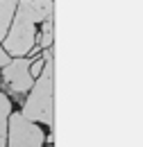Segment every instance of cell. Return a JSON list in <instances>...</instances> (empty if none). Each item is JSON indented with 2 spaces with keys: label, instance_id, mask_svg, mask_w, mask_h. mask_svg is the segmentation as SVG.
<instances>
[{
  "label": "cell",
  "instance_id": "obj_4",
  "mask_svg": "<svg viewBox=\"0 0 143 147\" xmlns=\"http://www.w3.org/2000/svg\"><path fill=\"white\" fill-rule=\"evenodd\" d=\"M2 84L14 93V95H23L34 86V77L30 75V59L18 57L14 61H9L2 68Z\"/></svg>",
  "mask_w": 143,
  "mask_h": 147
},
{
  "label": "cell",
  "instance_id": "obj_7",
  "mask_svg": "<svg viewBox=\"0 0 143 147\" xmlns=\"http://www.w3.org/2000/svg\"><path fill=\"white\" fill-rule=\"evenodd\" d=\"M52 30H54V25H52V16L50 18H46V23H43V32L39 34V48H50L52 45V38H54V34H52Z\"/></svg>",
  "mask_w": 143,
  "mask_h": 147
},
{
  "label": "cell",
  "instance_id": "obj_8",
  "mask_svg": "<svg viewBox=\"0 0 143 147\" xmlns=\"http://www.w3.org/2000/svg\"><path fill=\"white\" fill-rule=\"evenodd\" d=\"M43 66H46V57H39L34 63H30V75H32V77H39L41 70H43Z\"/></svg>",
  "mask_w": 143,
  "mask_h": 147
},
{
  "label": "cell",
  "instance_id": "obj_9",
  "mask_svg": "<svg viewBox=\"0 0 143 147\" xmlns=\"http://www.w3.org/2000/svg\"><path fill=\"white\" fill-rule=\"evenodd\" d=\"M7 63H9V61H7V52H5L2 48H0V68H5Z\"/></svg>",
  "mask_w": 143,
  "mask_h": 147
},
{
  "label": "cell",
  "instance_id": "obj_3",
  "mask_svg": "<svg viewBox=\"0 0 143 147\" xmlns=\"http://www.w3.org/2000/svg\"><path fill=\"white\" fill-rule=\"evenodd\" d=\"M9 147H43V131L20 113L9 115Z\"/></svg>",
  "mask_w": 143,
  "mask_h": 147
},
{
  "label": "cell",
  "instance_id": "obj_10",
  "mask_svg": "<svg viewBox=\"0 0 143 147\" xmlns=\"http://www.w3.org/2000/svg\"><path fill=\"white\" fill-rule=\"evenodd\" d=\"M0 147H7V136L5 134H0Z\"/></svg>",
  "mask_w": 143,
  "mask_h": 147
},
{
  "label": "cell",
  "instance_id": "obj_2",
  "mask_svg": "<svg viewBox=\"0 0 143 147\" xmlns=\"http://www.w3.org/2000/svg\"><path fill=\"white\" fill-rule=\"evenodd\" d=\"M46 66L30 88V97L23 104V118L30 122H43L52 127V84H54V52L52 48L46 50Z\"/></svg>",
  "mask_w": 143,
  "mask_h": 147
},
{
  "label": "cell",
  "instance_id": "obj_1",
  "mask_svg": "<svg viewBox=\"0 0 143 147\" xmlns=\"http://www.w3.org/2000/svg\"><path fill=\"white\" fill-rule=\"evenodd\" d=\"M54 9L52 0H20L16 14L12 20V27L5 36V52L14 57H25L34 50L36 41V23L50 18Z\"/></svg>",
  "mask_w": 143,
  "mask_h": 147
},
{
  "label": "cell",
  "instance_id": "obj_6",
  "mask_svg": "<svg viewBox=\"0 0 143 147\" xmlns=\"http://www.w3.org/2000/svg\"><path fill=\"white\" fill-rule=\"evenodd\" d=\"M12 115V102L7 100V95L0 91V134L7 136V120Z\"/></svg>",
  "mask_w": 143,
  "mask_h": 147
},
{
  "label": "cell",
  "instance_id": "obj_5",
  "mask_svg": "<svg viewBox=\"0 0 143 147\" xmlns=\"http://www.w3.org/2000/svg\"><path fill=\"white\" fill-rule=\"evenodd\" d=\"M16 7H18V0H0V41H5L9 27H12Z\"/></svg>",
  "mask_w": 143,
  "mask_h": 147
}]
</instances>
